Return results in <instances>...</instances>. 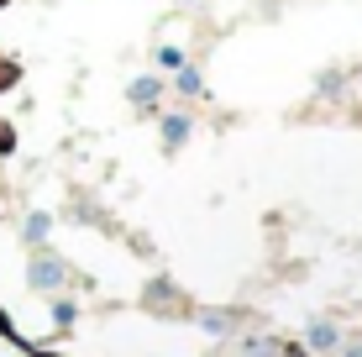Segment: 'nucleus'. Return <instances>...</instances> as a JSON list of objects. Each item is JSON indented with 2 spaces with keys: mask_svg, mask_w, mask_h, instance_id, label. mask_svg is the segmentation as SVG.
<instances>
[{
  "mask_svg": "<svg viewBox=\"0 0 362 357\" xmlns=\"http://www.w3.org/2000/svg\"><path fill=\"white\" fill-rule=\"evenodd\" d=\"M32 289H58L64 284V263H58V257H32Z\"/></svg>",
  "mask_w": 362,
  "mask_h": 357,
  "instance_id": "obj_1",
  "label": "nucleus"
},
{
  "mask_svg": "<svg viewBox=\"0 0 362 357\" xmlns=\"http://www.w3.org/2000/svg\"><path fill=\"white\" fill-rule=\"evenodd\" d=\"M189 137V116H163V147H179Z\"/></svg>",
  "mask_w": 362,
  "mask_h": 357,
  "instance_id": "obj_2",
  "label": "nucleus"
},
{
  "mask_svg": "<svg viewBox=\"0 0 362 357\" xmlns=\"http://www.w3.org/2000/svg\"><path fill=\"white\" fill-rule=\"evenodd\" d=\"M310 347L336 352V326H331V321H315V326H310Z\"/></svg>",
  "mask_w": 362,
  "mask_h": 357,
  "instance_id": "obj_3",
  "label": "nucleus"
},
{
  "mask_svg": "<svg viewBox=\"0 0 362 357\" xmlns=\"http://www.w3.org/2000/svg\"><path fill=\"white\" fill-rule=\"evenodd\" d=\"M132 100H136V105H153V100H158V79H136V84H132Z\"/></svg>",
  "mask_w": 362,
  "mask_h": 357,
  "instance_id": "obj_4",
  "label": "nucleus"
},
{
  "mask_svg": "<svg viewBox=\"0 0 362 357\" xmlns=\"http://www.w3.org/2000/svg\"><path fill=\"white\" fill-rule=\"evenodd\" d=\"M47 237V216H27V242H42Z\"/></svg>",
  "mask_w": 362,
  "mask_h": 357,
  "instance_id": "obj_5",
  "label": "nucleus"
},
{
  "mask_svg": "<svg viewBox=\"0 0 362 357\" xmlns=\"http://www.w3.org/2000/svg\"><path fill=\"white\" fill-rule=\"evenodd\" d=\"M158 64H163V69H184V53H179V47H158Z\"/></svg>",
  "mask_w": 362,
  "mask_h": 357,
  "instance_id": "obj_6",
  "label": "nucleus"
},
{
  "mask_svg": "<svg viewBox=\"0 0 362 357\" xmlns=\"http://www.w3.org/2000/svg\"><path fill=\"white\" fill-rule=\"evenodd\" d=\"M179 90H189V95L199 90V69H189V64H184V69H179Z\"/></svg>",
  "mask_w": 362,
  "mask_h": 357,
  "instance_id": "obj_7",
  "label": "nucleus"
},
{
  "mask_svg": "<svg viewBox=\"0 0 362 357\" xmlns=\"http://www.w3.org/2000/svg\"><path fill=\"white\" fill-rule=\"evenodd\" d=\"M11 142H16V137H11V127H0V153H11Z\"/></svg>",
  "mask_w": 362,
  "mask_h": 357,
  "instance_id": "obj_8",
  "label": "nucleus"
},
{
  "mask_svg": "<svg viewBox=\"0 0 362 357\" xmlns=\"http://www.w3.org/2000/svg\"><path fill=\"white\" fill-rule=\"evenodd\" d=\"M336 357H362V347H346V352H341V347H336Z\"/></svg>",
  "mask_w": 362,
  "mask_h": 357,
  "instance_id": "obj_9",
  "label": "nucleus"
},
{
  "mask_svg": "<svg viewBox=\"0 0 362 357\" xmlns=\"http://www.w3.org/2000/svg\"><path fill=\"white\" fill-rule=\"evenodd\" d=\"M0 6H6V0H0Z\"/></svg>",
  "mask_w": 362,
  "mask_h": 357,
  "instance_id": "obj_10",
  "label": "nucleus"
}]
</instances>
